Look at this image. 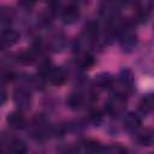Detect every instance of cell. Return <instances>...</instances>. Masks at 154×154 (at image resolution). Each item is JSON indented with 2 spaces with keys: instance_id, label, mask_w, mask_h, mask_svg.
<instances>
[{
  "instance_id": "1",
  "label": "cell",
  "mask_w": 154,
  "mask_h": 154,
  "mask_svg": "<svg viewBox=\"0 0 154 154\" xmlns=\"http://www.w3.org/2000/svg\"><path fill=\"white\" fill-rule=\"evenodd\" d=\"M19 37H20L19 32L13 30V29H7V30L2 31V34L0 35V47H1V49L17 43L19 41Z\"/></svg>"
},
{
  "instance_id": "2",
  "label": "cell",
  "mask_w": 154,
  "mask_h": 154,
  "mask_svg": "<svg viewBox=\"0 0 154 154\" xmlns=\"http://www.w3.org/2000/svg\"><path fill=\"white\" fill-rule=\"evenodd\" d=\"M79 17V10H78V6L71 4L69 6H66L63 12H61V19L64 23L66 24H71V23H75Z\"/></svg>"
},
{
  "instance_id": "3",
  "label": "cell",
  "mask_w": 154,
  "mask_h": 154,
  "mask_svg": "<svg viewBox=\"0 0 154 154\" xmlns=\"http://www.w3.org/2000/svg\"><path fill=\"white\" fill-rule=\"evenodd\" d=\"M13 100L18 107L26 108L30 103V93L25 89H17L13 94Z\"/></svg>"
},
{
  "instance_id": "4",
  "label": "cell",
  "mask_w": 154,
  "mask_h": 154,
  "mask_svg": "<svg viewBox=\"0 0 154 154\" xmlns=\"http://www.w3.org/2000/svg\"><path fill=\"white\" fill-rule=\"evenodd\" d=\"M45 77H47V79L52 84H55V85H59V84L64 83L65 79H66L65 73H64L63 70H60V69H53V67H51V70L47 72V75Z\"/></svg>"
},
{
  "instance_id": "5",
  "label": "cell",
  "mask_w": 154,
  "mask_h": 154,
  "mask_svg": "<svg viewBox=\"0 0 154 154\" xmlns=\"http://www.w3.org/2000/svg\"><path fill=\"white\" fill-rule=\"evenodd\" d=\"M7 123L13 129H20L25 125V118L20 112H12L7 116Z\"/></svg>"
},
{
  "instance_id": "6",
  "label": "cell",
  "mask_w": 154,
  "mask_h": 154,
  "mask_svg": "<svg viewBox=\"0 0 154 154\" xmlns=\"http://www.w3.org/2000/svg\"><path fill=\"white\" fill-rule=\"evenodd\" d=\"M124 126L130 131L137 130L141 126V118L135 113H129L124 119Z\"/></svg>"
},
{
  "instance_id": "7",
  "label": "cell",
  "mask_w": 154,
  "mask_h": 154,
  "mask_svg": "<svg viewBox=\"0 0 154 154\" xmlns=\"http://www.w3.org/2000/svg\"><path fill=\"white\" fill-rule=\"evenodd\" d=\"M137 141L141 146H146V147L152 146L154 142V135H153L152 130H144L143 132H141L137 137Z\"/></svg>"
},
{
  "instance_id": "8",
  "label": "cell",
  "mask_w": 154,
  "mask_h": 154,
  "mask_svg": "<svg viewBox=\"0 0 154 154\" xmlns=\"http://www.w3.org/2000/svg\"><path fill=\"white\" fill-rule=\"evenodd\" d=\"M8 150H11L12 153H17V154H23V153H26L28 148H26V144L22 141V140H12L10 142V146H8Z\"/></svg>"
},
{
  "instance_id": "9",
  "label": "cell",
  "mask_w": 154,
  "mask_h": 154,
  "mask_svg": "<svg viewBox=\"0 0 154 154\" xmlns=\"http://www.w3.org/2000/svg\"><path fill=\"white\" fill-rule=\"evenodd\" d=\"M99 31V24L95 20H90L84 26V35L87 37H95Z\"/></svg>"
},
{
  "instance_id": "10",
  "label": "cell",
  "mask_w": 154,
  "mask_h": 154,
  "mask_svg": "<svg viewBox=\"0 0 154 154\" xmlns=\"http://www.w3.org/2000/svg\"><path fill=\"white\" fill-rule=\"evenodd\" d=\"M153 106H154V100H153V97L149 95V96H146V97H143L142 100H141V102H140V111L142 112V113H149L152 109H153Z\"/></svg>"
},
{
  "instance_id": "11",
  "label": "cell",
  "mask_w": 154,
  "mask_h": 154,
  "mask_svg": "<svg viewBox=\"0 0 154 154\" xmlns=\"http://www.w3.org/2000/svg\"><path fill=\"white\" fill-rule=\"evenodd\" d=\"M82 102H83V99H82V96L78 95V94H72V95H70V96L67 97V100H66V103H67L71 108H78V107H81Z\"/></svg>"
},
{
  "instance_id": "12",
  "label": "cell",
  "mask_w": 154,
  "mask_h": 154,
  "mask_svg": "<svg viewBox=\"0 0 154 154\" xmlns=\"http://www.w3.org/2000/svg\"><path fill=\"white\" fill-rule=\"evenodd\" d=\"M120 81H122V83H123L124 85H131L132 82H134L131 71H129V70H123L122 73H120Z\"/></svg>"
},
{
  "instance_id": "13",
  "label": "cell",
  "mask_w": 154,
  "mask_h": 154,
  "mask_svg": "<svg viewBox=\"0 0 154 154\" xmlns=\"http://www.w3.org/2000/svg\"><path fill=\"white\" fill-rule=\"evenodd\" d=\"M81 65L83 69H90L94 65V58L90 54H85L81 61Z\"/></svg>"
},
{
  "instance_id": "14",
  "label": "cell",
  "mask_w": 154,
  "mask_h": 154,
  "mask_svg": "<svg viewBox=\"0 0 154 154\" xmlns=\"http://www.w3.org/2000/svg\"><path fill=\"white\" fill-rule=\"evenodd\" d=\"M90 119L93 122H95V123H99L102 119V113L99 112V111H94V112L90 113Z\"/></svg>"
},
{
  "instance_id": "15",
  "label": "cell",
  "mask_w": 154,
  "mask_h": 154,
  "mask_svg": "<svg viewBox=\"0 0 154 154\" xmlns=\"http://www.w3.org/2000/svg\"><path fill=\"white\" fill-rule=\"evenodd\" d=\"M137 1H138V0H122V4H124V5H126V6H132V5H135Z\"/></svg>"
}]
</instances>
